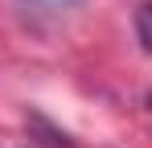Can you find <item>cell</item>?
<instances>
[{
    "instance_id": "7a4b0ae2",
    "label": "cell",
    "mask_w": 152,
    "mask_h": 148,
    "mask_svg": "<svg viewBox=\"0 0 152 148\" xmlns=\"http://www.w3.org/2000/svg\"><path fill=\"white\" fill-rule=\"evenodd\" d=\"M29 4H41V8H66V4H74V0H29Z\"/></svg>"
},
{
    "instance_id": "6da1fadb",
    "label": "cell",
    "mask_w": 152,
    "mask_h": 148,
    "mask_svg": "<svg viewBox=\"0 0 152 148\" xmlns=\"http://www.w3.org/2000/svg\"><path fill=\"white\" fill-rule=\"evenodd\" d=\"M136 37H140V45L152 53V0L136 8Z\"/></svg>"
},
{
    "instance_id": "3957f363",
    "label": "cell",
    "mask_w": 152,
    "mask_h": 148,
    "mask_svg": "<svg viewBox=\"0 0 152 148\" xmlns=\"http://www.w3.org/2000/svg\"><path fill=\"white\" fill-rule=\"evenodd\" d=\"M148 107H152V95H148Z\"/></svg>"
}]
</instances>
